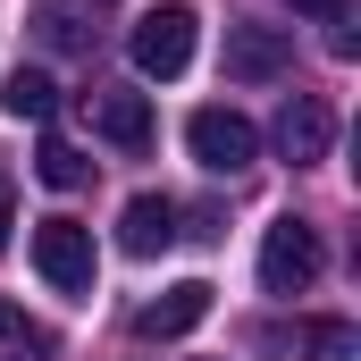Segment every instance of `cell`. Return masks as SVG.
Returning a JSON list of instances; mask_svg holds the SVG:
<instances>
[{"label": "cell", "instance_id": "cell-4", "mask_svg": "<svg viewBox=\"0 0 361 361\" xmlns=\"http://www.w3.org/2000/svg\"><path fill=\"white\" fill-rule=\"evenodd\" d=\"M34 269L51 277L59 294H92V227H76V219H42L34 227Z\"/></svg>", "mask_w": 361, "mask_h": 361}, {"label": "cell", "instance_id": "cell-7", "mask_svg": "<svg viewBox=\"0 0 361 361\" xmlns=\"http://www.w3.org/2000/svg\"><path fill=\"white\" fill-rule=\"evenodd\" d=\"M85 118H92V135L118 143V152H143V143H152V101H143L135 85H92Z\"/></svg>", "mask_w": 361, "mask_h": 361}, {"label": "cell", "instance_id": "cell-13", "mask_svg": "<svg viewBox=\"0 0 361 361\" xmlns=\"http://www.w3.org/2000/svg\"><path fill=\"white\" fill-rule=\"evenodd\" d=\"M0 361H51V336H42L8 294H0Z\"/></svg>", "mask_w": 361, "mask_h": 361}, {"label": "cell", "instance_id": "cell-6", "mask_svg": "<svg viewBox=\"0 0 361 361\" xmlns=\"http://www.w3.org/2000/svg\"><path fill=\"white\" fill-rule=\"evenodd\" d=\"M294 68V34L286 25H227V76L235 85H277Z\"/></svg>", "mask_w": 361, "mask_h": 361}, {"label": "cell", "instance_id": "cell-5", "mask_svg": "<svg viewBox=\"0 0 361 361\" xmlns=\"http://www.w3.org/2000/svg\"><path fill=\"white\" fill-rule=\"evenodd\" d=\"M269 143L294 160V169H311V160H328V143H336V109L319 101V92H286V109H277Z\"/></svg>", "mask_w": 361, "mask_h": 361}, {"label": "cell", "instance_id": "cell-2", "mask_svg": "<svg viewBox=\"0 0 361 361\" xmlns=\"http://www.w3.org/2000/svg\"><path fill=\"white\" fill-rule=\"evenodd\" d=\"M185 152H193L210 177H244V169L261 160V126H252L244 109H193V118H185Z\"/></svg>", "mask_w": 361, "mask_h": 361}, {"label": "cell", "instance_id": "cell-3", "mask_svg": "<svg viewBox=\"0 0 361 361\" xmlns=\"http://www.w3.org/2000/svg\"><path fill=\"white\" fill-rule=\"evenodd\" d=\"M319 269H328V252H319V227L311 219H277L269 235H261V286L269 294H311Z\"/></svg>", "mask_w": 361, "mask_h": 361}, {"label": "cell", "instance_id": "cell-10", "mask_svg": "<svg viewBox=\"0 0 361 361\" xmlns=\"http://www.w3.org/2000/svg\"><path fill=\"white\" fill-rule=\"evenodd\" d=\"M269 345L286 361H361L353 319H294V328H269Z\"/></svg>", "mask_w": 361, "mask_h": 361}, {"label": "cell", "instance_id": "cell-8", "mask_svg": "<svg viewBox=\"0 0 361 361\" xmlns=\"http://www.w3.org/2000/svg\"><path fill=\"white\" fill-rule=\"evenodd\" d=\"M202 319H210V286H202V277H185V286H169L160 302H143V311H135V336H143V345H169V336H193Z\"/></svg>", "mask_w": 361, "mask_h": 361}, {"label": "cell", "instance_id": "cell-14", "mask_svg": "<svg viewBox=\"0 0 361 361\" xmlns=\"http://www.w3.org/2000/svg\"><path fill=\"white\" fill-rule=\"evenodd\" d=\"M34 177L68 193V185H85V177H92V160L76 152V143H59V135H42V152H34Z\"/></svg>", "mask_w": 361, "mask_h": 361}, {"label": "cell", "instance_id": "cell-1", "mask_svg": "<svg viewBox=\"0 0 361 361\" xmlns=\"http://www.w3.org/2000/svg\"><path fill=\"white\" fill-rule=\"evenodd\" d=\"M193 25H202V17H193L185 0L143 8V17H135V34H126L135 68H143V76H160V85H169V76H185V68H193Z\"/></svg>", "mask_w": 361, "mask_h": 361}, {"label": "cell", "instance_id": "cell-12", "mask_svg": "<svg viewBox=\"0 0 361 361\" xmlns=\"http://www.w3.org/2000/svg\"><path fill=\"white\" fill-rule=\"evenodd\" d=\"M0 109H8V118H25V126H51V109H59V85H51L42 68H17V76L0 85Z\"/></svg>", "mask_w": 361, "mask_h": 361}, {"label": "cell", "instance_id": "cell-11", "mask_svg": "<svg viewBox=\"0 0 361 361\" xmlns=\"http://www.w3.org/2000/svg\"><path fill=\"white\" fill-rule=\"evenodd\" d=\"M42 42H51V51H92V42H101L92 0H42Z\"/></svg>", "mask_w": 361, "mask_h": 361}, {"label": "cell", "instance_id": "cell-16", "mask_svg": "<svg viewBox=\"0 0 361 361\" xmlns=\"http://www.w3.org/2000/svg\"><path fill=\"white\" fill-rule=\"evenodd\" d=\"M8 210H17V202H8V185H0V252H8Z\"/></svg>", "mask_w": 361, "mask_h": 361}, {"label": "cell", "instance_id": "cell-15", "mask_svg": "<svg viewBox=\"0 0 361 361\" xmlns=\"http://www.w3.org/2000/svg\"><path fill=\"white\" fill-rule=\"evenodd\" d=\"M286 8H302V17H345V0H286Z\"/></svg>", "mask_w": 361, "mask_h": 361}, {"label": "cell", "instance_id": "cell-9", "mask_svg": "<svg viewBox=\"0 0 361 361\" xmlns=\"http://www.w3.org/2000/svg\"><path fill=\"white\" fill-rule=\"evenodd\" d=\"M185 235V210L169 202V193H135L126 202V219H118V244L135 252V261H152V252H169Z\"/></svg>", "mask_w": 361, "mask_h": 361}]
</instances>
